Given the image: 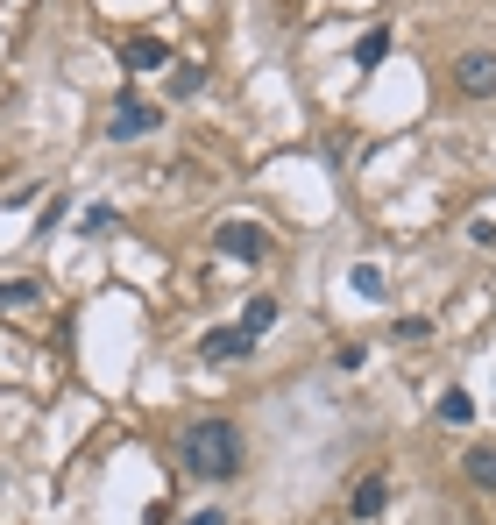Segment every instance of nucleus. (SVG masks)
<instances>
[{
  "label": "nucleus",
  "mask_w": 496,
  "mask_h": 525,
  "mask_svg": "<svg viewBox=\"0 0 496 525\" xmlns=\"http://www.w3.org/2000/svg\"><path fill=\"white\" fill-rule=\"evenodd\" d=\"M348 291H355V298H376V291H383V270H376V263H355V270H348Z\"/></svg>",
  "instance_id": "obj_13"
},
{
  "label": "nucleus",
  "mask_w": 496,
  "mask_h": 525,
  "mask_svg": "<svg viewBox=\"0 0 496 525\" xmlns=\"http://www.w3.org/2000/svg\"><path fill=\"white\" fill-rule=\"evenodd\" d=\"M199 355H206V362H241V355H256V334H241V327H206Z\"/></svg>",
  "instance_id": "obj_5"
},
{
  "label": "nucleus",
  "mask_w": 496,
  "mask_h": 525,
  "mask_svg": "<svg viewBox=\"0 0 496 525\" xmlns=\"http://www.w3.org/2000/svg\"><path fill=\"white\" fill-rule=\"evenodd\" d=\"M43 298V284L36 277H0V313H29Z\"/></svg>",
  "instance_id": "obj_7"
},
{
  "label": "nucleus",
  "mask_w": 496,
  "mask_h": 525,
  "mask_svg": "<svg viewBox=\"0 0 496 525\" xmlns=\"http://www.w3.org/2000/svg\"><path fill=\"white\" fill-rule=\"evenodd\" d=\"M390 334H397V341H433V320H426V313H404Z\"/></svg>",
  "instance_id": "obj_16"
},
{
  "label": "nucleus",
  "mask_w": 496,
  "mask_h": 525,
  "mask_svg": "<svg viewBox=\"0 0 496 525\" xmlns=\"http://www.w3.org/2000/svg\"><path fill=\"white\" fill-rule=\"evenodd\" d=\"M199 86H206V71H199V64H178V71H171V100H192Z\"/></svg>",
  "instance_id": "obj_14"
},
{
  "label": "nucleus",
  "mask_w": 496,
  "mask_h": 525,
  "mask_svg": "<svg viewBox=\"0 0 496 525\" xmlns=\"http://www.w3.org/2000/svg\"><path fill=\"white\" fill-rule=\"evenodd\" d=\"M270 327H277V298H248V306H241V334H256V341H263Z\"/></svg>",
  "instance_id": "obj_9"
},
{
  "label": "nucleus",
  "mask_w": 496,
  "mask_h": 525,
  "mask_svg": "<svg viewBox=\"0 0 496 525\" xmlns=\"http://www.w3.org/2000/svg\"><path fill=\"white\" fill-rule=\"evenodd\" d=\"M178 455H185V469H192V476L227 483V476L241 469V433H234V419H199V426H185Z\"/></svg>",
  "instance_id": "obj_1"
},
{
  "label": "nucleus",
  "mask_w": 496,
  "mask_h": 525,
  "mask_svg": "<svg viewBox=\"0 0 496 525\" xmlns=\"http://www.w3.org/2000/svg\"><path fill=\"white\" fill-rule=\"evenodd\" d=\"M121 64H128V71H163V64H171V43H163V36H135V43L121 50Z\"/></svg>",
  "instance_id": "obj_6"
},
{
  "label": "nucleus",
  "mask_w": 496,
  "mask_h": 525,
  "mask_svg": "<svg viewBox=\"0 0 496 525\" xmlns=\"http://www.w3.org/2000/svg\"><path fill=\"white\" fill-rule=\"evenodd\" d=\"M390 504V490H383V476H369V483H355V518H376Z\"/></svg>",
  "instance_id": "obj_11"
},
{
  "label": "nucleus",
  "mask_w": 496,
  "mask_h": 525,
  "mask_svg": "<svg viewBox=\"0 0 496 525\" xmlns=\"http://www.w3.org/2000/svg\"><path fill=\"white\" fill-rule=\"evenodd\" d=\"M213 249H220L227 263H263V256H270V228H263V220H220Z\"/></svg>",
  "instance_id": "obj_2"
},
{
  "label": "nucleus",
  "mask_w": 496,
  "mask_h": 525,
  "mask_svg": "<svg viewBox=\"0 0 496 525\" xmlns=\"http://www.w3.org/2000/svg\"><path fill=\"white\" fill-rule=\"evenodd\" d=\"M461 476H468L475 490H496V447H468V455H461Z\"/></svg>",
  "instance_id": "obj_8"
},
{
  "label": "nucleus",
  "mask_w": 496,
  "mask_h": 525,
  "mask_svg": "<svg viewBox=\"0 0 496 525\" xmlns=\"http://www.w3.org/2000/svg\"><path fill=\"white\" fill-rule=\"evenodd\" d=\"M114 220H121L114 206H86V213H78V235H107V228H114Z\"/></svg>",
  "instance_id": "obj_15"
},
{
  "label": "nucleus",
  "mask_w": 496,
  "mask_h": 525,
  "mask_svg": "<svg viewBox=\"0 0 496 525\" xmlns=\"http://www.w3.org/2000/svg\"><path fill=\"white\" fill-rule=\"evenodd\" d=\"M185 525H227V511H192Z\"/></svg>",
  "instance_id": "obj_17"
},
{
  "label": "nucleus",
  "mask_w": 496,
  "mask_h": 525,
  "mask_svg": "<svg viewBox=\"0 0 496 525\" xmlns=\"http://www.w3.org/2000/svg\"><path fill=\"white\" fill-rule=\"evenodd\" d=\"M440 419H447V426H468V419H475V398H468V391L454 384V391L440 398Z\"/></svg>",
  "instance_id": "obj_12"
},
{
  "label": "nucleus",
  "mask_w": 496,
  "mask_h": 525,
  "mask_svg": "<svg viewBox=\"0 0 496 525\" xmlns=\"http://www.w3.org/2000/svg\"><path fill=\"white\" fill-rule=\"evenodd\" d=\"M383 57H390V29H369V36L355 43V71H376Z\"/></svg>",
  "instance_id": "obj_10"
},
{
  "label": "nucleus",
  "mask_w": 496,
  "mask_h": 525,
  "mask_svg": "<svg viewBox=\"0 0 496 525\" xmlns=\"http://www.w3.org/2000/svg\"><path fill=\"white\" fill-rule=\"evenodd\" d=\"M454 86H461L468 100H489V93H496V57H489V50H468V57L454 64Z\"/></svg>",
  "instance_id": "obj_4"
},
{
  "label": "nucleus",
  "mask_w": 496,
  "mask_h": 525,
  "mask_svg": "<svg viewBox=\"0 0 496 525\" xmlns=\"http://www.w3.org/2000/svg\"><path fill=\"white\" fill-rule=\"evenodd\" d=\"M149 128H163V107H156V100H135V93H121V100H114V121H107V135H114V142H142Z\"/></svg>",
  "instance_id": "obj_3"
}]
</instances>
